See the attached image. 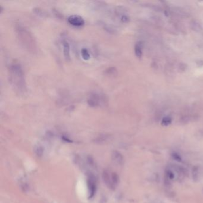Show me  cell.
Here are the masks:
<instances>
[{
  "mask_svg": "<svg viewBox=\"0 0 203 203\" xmlns=\"http://www.w3.org/2000/svg\"><path fill=\"white\" fill-rule=\"evenodd\" d=\"M8 80L13 90L20 95L27 92V85L24 70L19 63L14 62L10 64L8 69Z\"/></svg>",
  "mask_w": 203,
  "mask_h": 203,
  "instance_id": "1",
  "label": "cell"
},
{
  "mask_svg": "<svg viewBox=\"0 0 203 203\" xmlns=\"http://www.w3.org/2000/svg\"><path fill=\"white\" fill-rule=\"evenodd\" d=\"M14 31L16 37L22 47L29 53L33 54L37 53V42L31 31L20 23L15 24Z\"/></svg>",
  "mask_w": 203,
  "mask_h": 203,
  "instance_id": "2",
  "label": "cell"
},
{
  "mask_svg": "<svg viewBox=\"0 0 203 203\" xmlns=\"http://www.w3.org/2000/svg\"><path fill=\"white\" fill-rule=\"evenodd\" d=\"M106 99L104 95L96 92H91L87 99V103L91 107H96L103 104Z\"/></svg>",
  "mask_w": 203,
  "mask_h": 203,
  "instance_id": "3",
  "label": "cell"
},
{
  "mask_svg": "<svg viewBox=\"0 0 203 203\" xmlns=\"http://www.w3.org/2000/svg\"><path fill=\"white\" fill-rule=\"evenodd\" d=\"M104 181L109 187L112 188H115L116 185L117 184L119 178L115 173H111L105 172L104 173Z\"/></svg>",
  "mask_w": 203,
  "mask_h": 203,
  "instance_id": "4",
  "label": "cell"
},
{
  "mask_svg": "<svg viewBox=\"0 0 203 203\" xmlns=\"http://www.w3.org/2000/svg\"><path fill=\"white\" fill-rule=\"evenodd\" d=\"M68 23L75 27H82L85 24V20L82 17L77 14L70 16L67 19Z\"/></svg>",
  "mask_w": 203,
  "mask_h": 203,
  "instance_id": "5",
  "label": "cell"
},
{
  "mask_svg": "<svg viewBox=\"0 0 203 203\" xmlns=\"http://www.w3.org/2000/svg\"><path fill=\"white\" fill-rule=\"evenodd\" d=\"M63 47V54L65 60L67 61H70V47L69 43L66 40H63L62 42Z\"/></svg>",
  "mask_w": 203,
  "mask_h": 203,
  "instance_id": "6",
  "label": "cell"
},
{
  "mask_svg": "<svg viewBox=\"0 0 203 203\" xmlns=\"http://www.w3.org/2000/svg\"><path fill=\"white\" fill-rule=\"evenodd\" d=\"M135 53L138 58H141L143 54V47L142 43L138 42L135 47Z\"/></svg>",
  "mask_w": 203,
  "mask_h": 203,
  "instance_id": "7",
  "label": "cell"
},
{
  "mask_svg": "<svg viewBox=\"0 0 203 203\" xmlns=\"http://www.w3.org/2000/svg\"><path fill=\"white\" fill-rule=\"evenodd\" d=\"M105 74L108 76H116L117 74V70L116 67H111L105 70Z\"/></svg>",
  "mask_w": 203,
  "mask_h": 203,
  "instance_id": "8",
  "label": "cell"
},
{
  "mask_svg": "<svg viewBox=\"0 0 203 203\" xmlns=\"http://www.w3.org/2000/svg\"><path fill=\"white\" fill-rule=\"evenodd\" d=\"M81 56L82 58L85 61L89 60L91 58V56L89 51H88V50L85 48H83L81 50Z\"/></svg>",
  "mask_w": 203,
  "mask_h": 203,
  "instance_id": "9",
  "label": "cell"
},
{
  "mask_svg": "<svg viewBox=\"0 0 203 203\" xmlns=\"http://www.w3.org/2000/svg\"><path fill=\"white\" fill-rule=\"evenodd\" d=\"M192 178L193 179L197 181L198 178V170L197 167H194L192 169Z\"/></svg>",
  "mask_w": 203,
  "mask_h": 203,
  "instance_id": "10",
  "label": "cell"
},
{
  "mask_svg": "<svg viewBox=\"0 0 203 203\" xmlns=\"http://www.w3.org/2000/svg\"><path fill=\"white\" fill-rule=\"evenodd\" d=\"M120 20L123 23H128L129 21V17H128V15L123 14L120 16Z\"/></svg>",
  "mask_w": 203,
  "mask_h": 203,
  "instance_id": "11",
  "label": "cell"
},
{
  "mask_svg": "<svg viewBox=\"0 0 203 203\" xmlns=\"http://www.w3.org/2000/svg\"><path fill=\"white\" fill-rule=\"evenodd\" d=\"M171 123V119L170 118H164L163 121H162V125H164V126H167L169 125L170 123Z\"/></svg>",
  "mask_w": 203,
  "mask_h": 203,
  "instance_id": "12",
  "label": "cell"
},
{
  "mask_svg": "<svg viewBox=\"0 0 203 203\" xmlns=\"http://www.w3.org/2000/svg\"><path fill=\"white\" fill-rule=\"evenodd\" d=\"M166 175H167V178H168V179H173L174 178V177L173 173L170 170L167 171Z\"/></svg>",
  "mask_w": 203,
  "mask_h": 203,
  "instance_id": "13",
  "label": "cell"
},
{
  "mask_svg": "<svg viewBox=\"0 0 203 203\" xmlns=\"http://www.w3.org/2000/svg\"><path fill=\"white\" fill-rule=\"evenodd\" d=\"M172 157L174 158V159L178 162H181V157H180V155L177 154V153H173L172 154Z\"/></svg>",
  "mask_w": 203,
  "mask_h": 203,
  "instance_id": "14",
  "label": "cell"
}]
</instances>
